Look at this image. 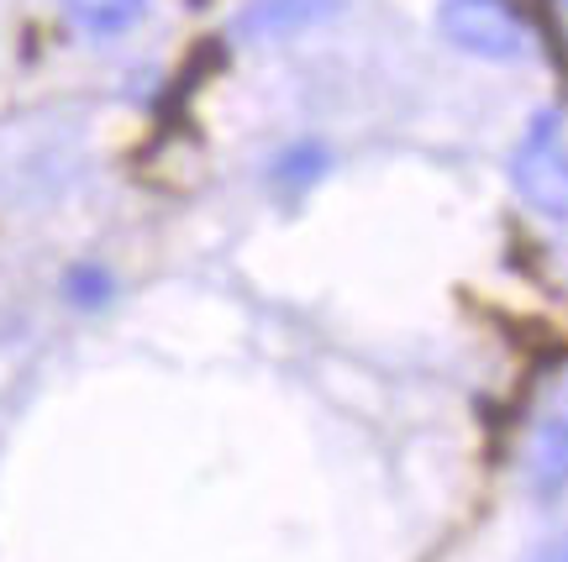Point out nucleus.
Here are the masks:
<instances>
[{"label":"nucleus","instance_id":"nucleus-1","mask_svg":"<svg viewBox=\"0 0 568 562\" xmlns=\"http://www.w3.org/2000/svg\"><path fill=\"white\" fill-rule=\"evenodd\" d=\"M437 32L489 63H521L531 53V32L510 0H443Z\"/></svg>","mask_w":568,"mask_h":562},{"label":"nucleus","instance_id":"nucleus-2","mask_svg":"<svg viewBox=\"0 0 568 562\" xmlns=\"http://www.w3.org/2000/svg\"><path fill=\"white\" fill-rule=\"evenodd\" d=\"M510 184L516 195L552 222H568V153L558 137V111H537L521 147L510 153Z\"/></svg>","mask_w":568,"mask_h":562},{"label":"nucleus","instance_id":"nucleus-3","mask_svg":"<svg viewBox=\"0 0 568 562\" xmlns=\"http://www.w3.org/2000/svg\"><path fill=\"white\" fill-rule=\"evenodd\" d=\"M343 0H247L243 17H237V32L243 38H290V32H305L316 21L337 17Z\"/></svg>","mask_w":568,"mask_h":562},{"label":"nucleus","instance_id":"nucleus-4","mask_svg":"<svg viewBox=\"0 0 568 562\" xmlns=\"http://www.w3.org/2000/svg\"><path fill=\"white\" fill-rule=\"evenodd\" d=\"M63 11L90 38H122L148 17V0H63Z\"/></svg>","mask_w":568,"mask_h":562},{"label":"nucleus","instance_id":"nucleus-5","mask_svg":"<svg viewBox=\"0 0 568 562\" xmlns=\"http://www.w3.org/2000/svg\"><path fill=\"white\" fill-rule=\"evenodd\" d=\"M274 184L280 190H305V184H316L326 174V147L322 142H295V147H284L280 159H274Z\"/></svg>","mask_w":568,"mask_h":562},{"label":"nucleus","instance_id":"nucleus-6","mask_svg":"<svg viewBox=\"0 0 568 562\" xmlns=\"http://www.w3.org/2000/svg\"><path fill=\"white\" fill-rule=\"evenodd\" d=\"M63 295H69V305H80V310H95V305H105L116 295V279H111V268H101V263H74L63 274Z\"/></svg>","mask_w":568,"mask_h":562},{"label":"nucleus","instance_id":"nucleus-7","mask_svg":"<svg viewBox=\"0 0 568 562\" xmlns=\"http://www.w3.org/2000/svg\"><path fill=\"white\" fill-rule=\"evenodd\" d=\"M531 562H568V537H564V542L537 546V558H531Z\"/></svg>","mask_w":568,"mask_h":562},{"label":"nucleus","instance_id":"nucleus-8","mask_svg":"<svg viewBox=\"0 0 568 562\" xmlns=\"http://www.w3.org/2000/svg\"><path fill=\"white\" fill-rule=\"evenodd\" d=\"M190 6H205V0H190Z\"/></svg>","mask_w":568,"mask_h":562}]
</instances>
